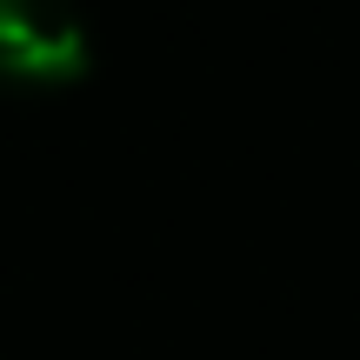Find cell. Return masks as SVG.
<instances>
[{
  "instance_id": "obj_1",
  "label": "cell",
  "mask_w": 360,
  "mask_h": 360,
  "mask_svg": "<svg viewBox=\"0 0 360 360\" xmlns=\"http://www.w3.org/2000/svg\"><path fill=\"white\" fill-rule=\"evenodd\" d=\"M87 67L94 34L74 0H0V94H60Z\"/></svg>"
}]
</instances>
